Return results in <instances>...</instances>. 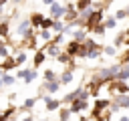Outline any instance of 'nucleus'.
Listing matches in <instances>:
<instances>
[{"label":"nucleus","mask_w":129,"mask_h":121,"mask_svg":"<svg viewBox=\"0 0 129 121\" xmlns=\"http://www.w3.org/2000/svg\"><path fill=\"white\" fill-rule=\"evenodd\" d=\"M101 20H103V12H101V10H93V12L87 16V24H85V28H87V30H93L97 24H101Z\"/></svg>","instance_id":"obj_1"},{"label":"nucleus","mask_w":129,"mask_h":121,"mask_svg":"<svg viewBox=\"0 0 129 121\" xmlns=\"http://www.w3.org/2000/svg\"><path fill=\"white\" fill-rule=\"evenodd\" d=\"M64 14H67V8H64L62 4H58V2H52V4H50V16H52L54 20H60Z\"/></svg>","instance_id":"obj_2"},{"label":"nucleus","mask_w":129,"mask_h":121,"mask_svg":"<svg viewBox=\"0 0 129 121\" xmlns=\"http://www.w3.org/2000/svg\"><path fill=\"white\" fill-rule=\"evenodd\" d=\"M87 105H89V103H87V101H85V99L81 97V99H77V101H75V103L71 105V113H79V111H83V109H85Z\"/></svg>","instance_id":"obj_3"},{"label":"nucleus","mask_w":129,"mask_h":121,"mask_svg":"<svg viewBox=\"0 0 129 121\" xmlns=\"http://www.w3.org/2000/svg\"><path fill=\"white\" fill-rule=\"evenodd\" d=\"M79 52H81V42H77V40L69 42V46H67V54L75 56V54H79Z\"/></svg>","instance_id":"obj_4"},{"label":"nucleus","mask_w":129,"mask_h":121,"mask_svg":"<svg viewBox=\"0 0 129 121\" xmlns=\"http://www.w3.org/2000/svg\"><path fill=\"white\" fill-rule=\"evenodd\" d=\"M117 79H119V81H125V79H129V67H119Z\"/></svg>","instance_id":"obj_5"},{"label":"nucleus","mask_w":129,"mask_h":121,"mask_svg":"<svg viewBox=\"0 0 129 121\" xmlns=\"http://www.w3.org/2000/svg\"><path fill=\"white\" fill-rule=\"evenodd\" d=\"M18 63H16V58H6L4 60V65H2V71H10V69H14Z\"/></svg>","instance_id":"obj_6"},{"label":"nucleus","mask_w":129,"mask_h":121,"mask_svg":"<svg viewBox=\"0 0 129 121\" xmlns=\"http://www.w3.org/2000/svg\"><path fill=\"white\" fill-rule=\"evenodd\" d=\"M115 18L117 20H123V18H129V8H119L115 12Z\"/></svg>","instance_id":"obj_7"},{"label":"nucleus","mask_w":129,"mask_h":121,"mask_svg":"<svg viewBox=\"0 0 129 121\" xmlns=\"http://www.w3.org/2000/svg\"><path fill=\"white\" fill-rule=\"evenodd\" d=\"M91 4H93V0H79L77 2V10H87V8H91Z\"/></svg>","instance_id":"obj_8"},{"label":"nucleus","mask_w":129,"mask_h":121,"mask_svg":"<svg viewBox=\"0 0 129 121\" xmlns=\"http://www.w3.org/2000/svg\"><path fill=\"white\" fill-rule=\"evenodd\" d=\"M42 20H44L42 14H32V16H30V24H32V26H40Z\"/></svg>","instance_id":"obj_9"},{"label":"nucleus","mask_w":129,"mask_h":121,"mask_svg":"<svg viewBox=\"0 0 129 121\" xmlns=\"http://www.w3.org/2000/svg\"><path fill=\"white\" fill-rule=\"evenodd\" d=\"M73 36H75V40H77V42H83V40H85V36H87V30H77V32H73Z\"/></svg>","instance_id":"obj_10"},{"label":"nucleus","mask_w":129,"mask_h":121,"mask_svg":"<svg viewBox=\"0 0 129 121\" xmlns=\"http://www.w3.org/2000/svg\"><path fill=\"white\" fill-rule=\"evenodd\" d=\"M44 101H46V109H48V111L58 109V101H54V99H44Z\"/></svg>","instance_id":"obj_11"},{"label":"nucleus","mask_w":129,"mask_h":121,"mask_svg":"<svg viewBox=\"0 0 129 121\" xmlns=\"http://www.w3.org/2000/svg\"><path fill=\"white\" fill-rule=\"evenodd\" d=\"M103 24H105V28H115L117 26V18L113 16V18H107V20H103Z\"/></svg>","instance_id":"obj_12"},{"label":"nucleus","mask_w":129,"mask_h":121,"mask_svg":"<svg viewBox=\"0 0 129 121\" xmlns=\"http://www.w3.org/2000/svg\"><path fill=\"white\" fill-rule=\"evenodd\" d=\"M56 89H58V81H48V83H46V91H48V93H54Z\"/></svg>","instance_id":"obj_13"},{"label":"nucleus","mask_w":129,"mask_h":121,"mask_svg":"<svg viewBox=\"0 0 129 121\" xmlns=\"http://www.w3.org/2000/svg\"><path fill=\"white\" fill-rule=\"evenodd\" d=\"M109 105V101H103V99H99L97 101V105H95V115H99V111L103 109V107H107Z\"/></svg>","instance_id":"obj_14"},{"label":"nucleus","mask_w":129,"mask_h":121,"mask_svg":"<svg viewBox=\"0 0 129 121\" xmlns=\"http://www.w3.org/2000/svg\"><path fill=\"white\" fill-rule=\"evenodd\" d=\"M52 24H54V18L50 16V18H44V20L40 22V28H50Z\"/></svg>","instance_id":"obj_15"},{"label":"nucleus","mask_w":129,"mask_h":121,"mask_svg":"<svg viewBox=\"0 0 129 121\" xmlns=\"http://www.w3.org/2000/svg\"><path fill=\"white\" fill-rule=\"evenodd\" d=\"M48 54H52V56H58V46H56V42L48 44Z\"/></svg>","instance_id":"obj_16"},{"label":"nucleus","mask_w":129,"mask_h":121,"mask_svg":"<svg viewBox=\"0 0 129 121\" xmlns=\"http://www.w3.org/2000/svg\"><path fill=\"white\" fill-rule=\"evenodd\" d=\"M42 60H44V54H42V50H38V52L34 54V67H38Z\"/></svg>","instance_id":"obj_17"},{"label":"nucleus","mask_w":129,"mask_h":121,"mask_svg":"<svg viewBox=\"0 0 129 121\" xmlns=\"http://www.w3.org/2000/svg\"><path fill=\"white\" fill-rule=\"evenodd\" d=\"M71 79H73V73H71V71H67V73L60 77V83H64V85H67V83H71Z\"/></svg>","instance_id":"obj_18"},{"label":"nucleus","mask_w":129,"mask_h":121,"mask_svg":"<svg viewBox=\"0 0 129 121\" xmlns=\"http://www.w3.org/2000/svg\"><path fill=\"white\" fill-rule=\"evenodd\" d=\"M115 89H117L119 93H127V91H129V89H127V85H125V83H121V81H119V83H115Z\"/></svg>","instance_id":"obj_19"},{"label":"nucleus","mask_w":129,"mask_h":121,"mask_svg":"<svg viewBox=\"0 0 129 121\" xmlns=\"http://www.w3.org/2000/svg\"><path fill=\"white\" fill-rule=\"evenodd\" d=\"M52 28H54L56 32H60V30H64V24H62L60 20H54V24H52Z\"/></svg>","instance_id":"obj_20"},{"label":"nucleus","mask_w":129,"mask_h":121,"mask_svg":"<svg viewBox=\"0 0 129 121\" xmlns=\"http://www.w3.org/2000/svg\"><path fill=\"white\" fill-rule=\"evenodd\" d=\"M40 38H42V40H50V32H48L46 28H40Z\"/></svg>","instance_id":"obj_21"},{"label":"nucleus","mask_w":129,"mask_h":121,"mask_svg":"<svg viewBox=\"0 0 129 121\" xmlns=\"http://www.w3.org/2000/svg\"><path fill=\"white\" fill-rule=\"evenodd\" d=\"M2 83H4V85H12V83H14V77H10V75H4V77H2Z\"/></svg>","instance_id":"obj_22"},{"label":"nucleus","mask_w":129,"mask_h":121,"mask_svg":"<svg viewBox=\"0 0 129 121\" xmlns=\"http://www.w3.org/2000/svg\"><path fill=\"white\" fill-rule=\"evenodd\" d=\"M44 79L46 81H54V71H46L44 73Z\"/></svg>","instance_id":"obj_23"},{"label":"nucleus","mask_w":129,"mask_h":121,"mask_svg":"<svg viewBox=\"0 0 129 121\" xmlns=\"http://www.w3.org/2000/svg\"><path fill=\"white\" fill-rule=\"evenodd\" d=\"M69 117H71V109H69V111H62V113H60V121H69Z\"/></svg>","instance_id":"obj_24"},{"label":"nucleus","mask_w":129,"mask_h":121,"mask_svg":"<svg viewBox=\"0 0 129 121\" xmlns=\"http://www.w3.org/2000/svg\"><path fill=\"white\" fill-rule=\"evenodd\" d=\"M119 105H121V107H127V105H129V97H121V99H119Z\"/></svg>","instance_id":"obj_25"},{"label":"nucleus","mask_w":129,"mask_h":121,"mask_svg":"<svg viewBox=\"0 0 129 121\" xmlns=\"http://www.w3.org/2000/svg\"><path fill=\"white\" fill-rule=\"evenodd\" d=\"M24 60H26V54H24V52H20V54L16 56V63L20 65V63H24Z\"/></svg>","instance_id":"obj_26"},{"label":"nucleus","mask_w":129,"mask_h":121,"mask_svg":"<svg viewBox=\"0 0 129 121\" xmlns=\"http://www.w3.org/2000/svg\"><path fill=\"white\" fill-rule=\"evenodd\" d=\"M6 30H8V24H6V22H2V24H0V34L4 36V34H6Z\"/></svg>","instance_id":"obj_27"},{"label":"nucleus","mask_w":129,"mask_h":121,"mask_svg":"<svg viewBox=\"0 0 129 121\" xmlns=\"http://www.w3.org/2000/svg\"><path fill=\"white\" fill-rule=\"evenodd\" d=\"M34 105V99H26V103H24V109H30Z\"/></svg>","instance_id":"obj_28"},{"label":"nucleus","mask_w":129,"mask_h":121,"mask_svg":"<svg viewBox=\"0 0 129 121\" xmlns=\"http://www.w3.org/2000/svg\"><path fill=\"white\" fill-rule=\"evenodd\" d=\"M105 54H115V48L113 46H105Z\"/></svg>","instance_id":"obj_29"},{"label":"nucleus","mask_w":129,"mask_h":121,"mask_svg":"<svg viewBox=\"0 0 129 121\" xmlns=\"http://www.w3.org/2000/svg\"><path fill=\"white\" fill-rule=\"evenodd\" d=\"M42 2H44V4H48V6H50V4H52V2H56V0H42Z\"/></svg>","instance_id":"obj_30"},{"label":"nucleus","mask_w":129,"mask_h":121,"mask_svg":"<svg viewBox=\"0 0 129 121\" xmlns=\"http://www.w3.org/2000/svg\"><path fill=\"white\" fill-rule=\"evenodd\" d=\"M6 2H8V0H0V8H2V6L6 4Z\"/></svg>","instance_id":"obj_31"},{"label":"nucleus","mask_w":129,"mask_h":121,"mask_svg":"<svg viewBox=\"0 0 129 121\" xmlns=\"http://www.w3.org/2000/svg\"><path fill=\"white\" fill-rule=\"evenodd\" d=\"M22 121H32V117H24V119H22Z\"/></svg>","instance_id":"obj_32"},{"label":"nucleus","mask_w":129,"mask_h":121,"mask_svg":"<svg viewBox=\"0 0 129 121\" xmlns=\"http://www.w3.org/2000/svg\"><path fill=\"white\" fill-rule=\"evenodd\" d=\"M121 121H129V119H127V117H121Z\"/></svg>","instance_id":"obj_33"},{"label":"nucleus","mask_w":129,"mask_h":121,"mask_svg":"<svg viewBox=\"0 0 129 121\" xmlns=\"http://www.w3.org/2000/svg\"><path fill=\"white\" fill-rule=\"evenodd\" d=\"M81 121H87V119H85V117H83V119H81Z\"/></svg>","instance_id":"obj_34"},{"label":"nucleus","mask_w":129,"mask_h":121,"mask_svg":"<svg viewBox=\"0 0 129 121\" xmlns=\"http://www.w3.org/2000/svg\"><path fill=\"white\" fill-rule=\"evenodd\" d=\"M0 77H2V69H0Z\"/></svg>","instance_id":"obj_35"},{"label":"nucleus","mask_w":129,"mask_h":121,"mask_svg":"<svg viewBox=\"0 0 129 121\" xmlns=\"http://www.w3.org/2000/svg\"><path fill=\"white\" fill-rule=\"evenodd\" d=\"M125 34H129V28H127V32H125Z\"/></svg>","instance_id":"obj_36"},{"label":"nucleus","mask_w":129,"mask_h":121,"mask_svg":"<svg viewBox=\"0 0 129 121\" xmlns=\"http://www.w3.org/2000/svg\"><path fill=\"white\" fill-rule=\"evenodd\" d=\"M0 87H2V81H0Z\"/></svg>","instance_id":"obj_37"}]
</instances>
